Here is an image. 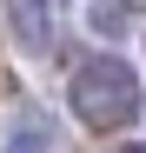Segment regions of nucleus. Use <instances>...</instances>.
<instances>
[{
	"label": "nucleus",
	"mask_w": 146,
	"mask_h": 153,
	"mask_svg": "<svg viewBox=\"0 0 146 153\" xmlns=\"http://www.w3.org/2000/svg\"><path fill=\"white\" fill-rule=\"evenodd\" d=\"M46 7H53V0H7L13 40L27 47V53H46V47H53V20H46Z\"/></svg>",
	"instance_id": "nucleus-2"
},
{
	"label": "nucleus",
	"mask_w": 146,
	"mask_h": 153,
	"mask_svg": "<svg viewBox=\"0 0 146 153\" xmlns=\"http://www.w3.org/2000/svg\"><path fill=\"white\" fill-rule=\"evenodd\" d=\"M126 27V0H93V33H119Z\"/></svg>",
	"instance_id": "nucleus-4"
},
{
	"label": "nucleus",
	"mask_w": 146,
	"mask_h": 153,
	"mask_svg": "<svg viewBox=\"0 0 146 153\" xmlns=\"http://www.w3.org/2000/svg\"><path fill=\"white\" fill-rule=\"evenodd\" d=\"M66 100H73V113H80L93 133H119V126L139 113V80H133V67L119 53H93L80 73H73Z\"/></svg>",
	"instance_id": "nucleus-1"
},
{
	"label": "nucleus",
	"mask_w": 146,
	"mask_h": 153,
	"mask_svg": "<svg viewBox=\"0 0 146 153\" xmlns=\"http://www.w3.org/2000/svg\"><path fill=\"white\" fill-rule=\"evenodd\" d=\"M7 153H53V120L40 107H20L7 126Z\"/></svg>",
	"instance_id": "nucleus-3"
},
{
	"label": "nucleus",
	"mask_w": 146,
	"mask_h": 153,
	"mask_svg": "<svg viewBox=\"0 0 146 153\" xmlns=\"http://www.w3.org/2000/svg\"><path fill=\"white\" fill-rule=\"evenodd\" d=\"M119 153H146V140H133V146H119Z\"/></svg>",
	"instance_id": "nucleus-5"
},
{
	"label": "nucleus",
	"mask_w": 146,
	"mask_h": 153,
	"mask_svg": "<svg viewBox=\"0 0 146 153\" xmlns=\"http://www.w3.org/2000/svg\"><path fill=\"white\" fill-rule=\"evenodd\" d=\"M53 7H60V0H53Z\"/></svg>",
	"instance_id": "nucleus-6"
}]
</instances>
